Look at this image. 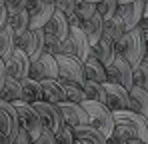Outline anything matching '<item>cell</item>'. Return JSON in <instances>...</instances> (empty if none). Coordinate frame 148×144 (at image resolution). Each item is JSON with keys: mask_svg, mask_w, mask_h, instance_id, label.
<instances>
[{"mask_svg": "<svg viewBox=\"0 0 148 144\" xmlns=\"http://www.w3.org/2000/svg\"><path fill=\"white\" fill-rule=\"evenodd\" d=\"M0 144H10L8 136H6V134H2V132H0Z\"/></svg>", "mask_w": 148, "mask_h": 144, "instance_id": "f6af8a7d", "label": "cell"}, {"mask_svg": "<svg viewBox=\"0 0 148 144\" xmlns=\"http://www.w3.org/2000/svg\"><path fill=\"white\" fill-rule=\"evenodd\" d=\"M118 2H120V4H122V2H130V0H118Z\"/></svg>", "mask_w": 148, "mask_h": 144, "instance_id": "7dc6e473", "label": "cell"}, {"mask_svg": "<svg viewBox=\"0 0 148 144\" xmlns=\"http://www.w3.org/2000/svg\"><path fill=\"white\" fill-rule=\"evenodd\" d=\"M68 40H70V44H72L74 56H78V58L84 62V60L90 56V42H88V38H86V34L82 32L80 26H70V30H68Z\"/></svg>", "mask_w": 148, "mask_h": 144, "instance_id": "e0dca14e", "label": "cell"}, {"mask_svg": "<svg viewBox=\"0 0 148 144\" xmlns=\"http://www.w3.org/2000/svg\"><path fill=\"white\" fill-rule=\"evenodd\" d=\"M28 68H30V58L26 56L20 48H14L12 54L4 60V70H6V74L12 76V78H16V80L28 76Z\"/></svg>", "mask_w": 148, "mask_h": 144, "instance_id": "5bb4252c", "label": "cell"}, {"mask_svg": "<svg viewBox=\"0 0 148 144\" xmlns=\"http://www.w3.org/2000/svg\"><path fill=\"white\" fill-rule=\"evenodd\" d=\"M112 114H114V124H122L134 136L140 138V142H148V118H144L142 114H138L130 108L114 110Z\"/></svg>", "mask_w": 148, "mask_h": 144, "instance_id": "3957f363", "label": "cell"}, {"mask_svg": "<svg viewBox=\"0 0 148 144\" xmlns=\"http://www.w3.org/2000/svg\"><path fill=\"white\" fill-rule=\"evenodd\" d=\"M6 26L14 32V36L22 34L26 28H30V26H28V12H26V8L20 10V12H16V14H8Z\"/></svg>", "mask_w": 148, "mask_h": 144, "instance_id": "f546056e", "label": "cell"}, {"mask_svg": "<svg viewBox=\"0 0 148 144\" xmlns=\"http://www.w3.org/2000/svg\"><path fill=\"white\" fill-rule=\"evenodd\" d=\"M80 104L88 112V124H92L94 128H98L104 136H110V132L114 128V114H112V110L104 102L90 100V98H84Z\"/></svg>", "mask_w": 148, "mask_h": 144, "instance_id": "7a4b0ae2", "label": "cell"}, {"mask_svg": "<svg viewBox=\"0 0 148 144\" xmlns=\"http://www.w3.org/2000/svg\"><path fill=\"white\" fill-rule=\"evenodd\" d=\"M90 56L98 58L104 66H108L114 60V56H116V42L102 34L94 44H90Z\"/></svg>", "mask_w": 148, "mask_h": 144, "instance_id": "9a60e30c", "label": "cell"}, {"mask_svg": "<svg viewBox=\"0 0 148 144\" xmlns=\"http://www.w3.org/2000/svg\"><path fill=\"white\" fill-rule=\"evenodd\" d=\"M128 108L148 118V90L132 84L128 88Z\"/></svg>", "mask_w": 148, "mask_h": 144, "instance_id": "d6986e66", "label": "cell"}, {"mask_svg": "<svg viewBox=\"0 0 148 144\" xmlns=\"http://www.w3.org/2000/svg\"><path fill=\"white\" fill-rule=\"evenodd\" d=\"M40 86H42V100H48V102H62L66 100L64 90L58 82V78H44L40 80Z\"/></svg>", "mask_w": 148, "mask_h": 144, "instance_id": "7402d4cb", "label": "cell"}, {"mask_svg": "<svg viewBox=\"0 0 148 144\" xmlns=\"http://www.w3.org/2000/svg\"><path fill=\"white\" fill-rule=\"evenodd\" d=\"M20 96H22V92H20V80H16V78L6 74L2 86H0V98L6 100V102H16V100H20Z\"/></svg>", "mask_w": 148, "mask_h": 144, "instance_id": "484cf974", "label": "cell"}, {"mask_svg": "<svg viewBox=\"0 0 148 144\" xmlns=\"http://www.w3.org/2000/svg\"><path fill=\"white\" fill-rule=\"evenodd\" d=\"M32 106L36 108L40 122H42V128H46L50 132H58V128L62 126V114H60V108L56 102H48V100H36L32 102Z\"/></svg>", "mask_w": 148, "mask_h": 144, "instance_id": "8992f818", "label": "cell"}, {"mask_svg": "<svg viewBox=\"0 0 148 144\" xmlns=\"http://www.w3.org/2000/svg\"><path fill=\"white\" fill-rule=\"evenodd\" d=\"M142 60L148 62V38H144V58H142Z\"/></svg>", "mask_w": 148, "mask_h": 144, "instance_id": "ee69618b", "label": "cell"}, {"mask_svg": "<svg viewBox=\"0 0 148 144\" xmlns=\"http://www.w3.org/2000/svg\"><path fill=\"white\" fill-rule=\"evenodd\" d=\"M104 86V104L114 112V110H122V108H128V88H124L122 84H116L112 80H106L102 82Z\"/></svg>", "mask_w": 148, "mask_h": 144, "instance_id": "8fae6325", "label": "cell"}, {"mask_svg": "<svg viewBox=\"0 0 148 144\" xmlns=\"http://www.w3.org/2000/svg\"><path fill=\"white\" fill-rule=\"evenodd\" d=\"M20 100H24L28 104L36 102V100H42V86H40V80H34L30 76L20 78Z\"/></svg>", "mask_w": 148, "mask_h": 144, "instance_id": "44dd1931", "label": "cell"}, {"mask_svg": "<svg viewBox=\"0 0 148 144\" xmlns=\"http://www.w3.org/2000/svg\"><path fill=\"white\" fill-rule=\"evenodd\" d=\"M12 104H14V108H16L18 126L24 128L26 132L30 134V138L34 140V138L40 134V130H42V122H40V116H38L36 108H34L32 104L24 102V100H16V102H12Z\"/></svg>", "mask_w": 148, "mask_h": 144, "instance_id": "5b68a950", "label": "cell"}, {"mask_svg": "<svg viewBox=\"0 0 148 144\" xmlns=\"http://www.w3.org/2000/svg\"><path fill=\"white\" fill-rule=\"evenodd\" d=\"M116 14L120 16L124 28L130 30L140 22V18L144 16V2L142 0H130V2H122L116 8Z\"/></svg>", "mask_w": 148, "mask_h": 144, "instance_id": "7c38bea8", "label": "cell"}, {"mask_svg": "<svg viewBox=\"0 0 148 144\" xmlns=\"http://www.w3.org/2000/svg\"><path fill=\"white\" fill-rule=\"evenodd\" d=\"M6 20H8V12H6L4 6H0V30L6 26Z\"/></svg>", "mask_w": 148, "mask_h": 144, "instance_id": "b9f144b4", "label": "cell"}, {"mask_svg": "<svg viewBox=\"0 0 148 144\" xmlns=\"http://www.w3.org/2000/svg\"><path fill=\"white\" fill-rule=\"evenodd\" d=\"M32 144H56V134L50 132V130H46V128H42L40 134L32 140Z\"/></svg>", "mask_w": 148, "mask_h": 144, "instance_id": "ab89813d", "label": "cell"}, {"mask_svg": "<svg viewBox=\"0 0 148 144\" xmlns=\"http://www.w3.org/2000/svg\"><path fill=\"white\" fill-rule=\"evenodd\" d=\"M72 134H74V144H106L108 142V136H104L92 124L76 126V128H72Z\"/></svg>", "mask_w": 148, "mask_h": 144, "instance_id": "2e32d148", "label": "cell"}, {"mask_svg": "<svg viewBox=\"0 0 148 144\" xmlns=\"http://www.w3.org/2000/svg\"><path fill=\"white\" fill-rule=\"evenodd\" d=\"M80 28H82V32L86 34L88 42H90V44H94L100 36H102V16H100L98 12H94L92 16H88V18H84V20H82Z\"/></svg>", "mask_w": 148, "mask_h": 144, "instance_id": "603a6c76", "label": "cell"}, {"mask_svg": "<svg viewBox=\"0 0 148 144\" xmlns=\"http://www.w3.org/2000/svg\"><path fill=\"white\" fill-rule=\"evenodd\" d=\"M46 34H52L54 38L58 40H64L68 36V30H70V24H68V18L66 14H62L60 10H54V14L48 18V22L42 26Z\"/></svg>", "mask_w": 148, "mask_h": 144, "instance_id": "ac0fdd59", "label": "cell"}, {"mask_svg": "<svg viewBox=\"0 0 148 144\" xmlns=\"http://www.w3.org/2000/svg\"><path fill=\"white\" fill-rule=\"evenodd\" d=\"M144 2V16H148V0H142Z\"/></svg>", "mask_w": 148, "mask_h": 144, "instance_id": "bcb514c9", "label": "cell"}, {"mask_svg": "<svg viewBox=\"0 0 148 144\" xmlns=\"http://www.w3.org/2000/svg\"><path fill=\"white\" fill-rule=\"evenodd\" d=\"M26 4H28V0H4V8L8 14H16V12L24 10Z\"/></svg>", "mask_w": 148, "mask_h": 144, "instance_id": "f35d334b", "label": "cell"}, {"mask_svg": "<svg viewBox=\"0 0 148 144\" xmlns=\"http://www.w3.org/2000/svg\"><path fill=\"white\" fill-rule=\"evenodd\" d=\"M56 142L58 144H74V134H72V126L62 122V126L56 132Z\"/></svg>", "mask_w": 148, "mask_h": 144, "instance_id": "d590c367", "label": "cell"}, {"mask_svg": "<svg viewBox=\"0 0 148 144\" xmlns=\"http://www.w3.org/2000/svg\"><path fill=\"white\" fill-rule=\"evenodd\" d=\"M82 64H84V78L96 80V82H106V80H108V76H106V66L100 62L98 58L88 56Z\"/></svg>", "mask_w": 148, "mask_h": 144, "instance_id": "cb8c5ba5", "label": "cell"}, {"mask_svg": "<svg viewBox=\"0 0 148 144\" xmlns=\"http://www.w3.org/2000/svg\"><path fill=\"white\" fill-rule=\"evenodd\" d=\"M28 76L34 80H44V78H58V64H56V56L42 52L36 60H30V68Z\"/></svg>", "mask_w": 148, "mask_h": 144, "instance_id": "ba28073f", "label": "cell"}, {"mask_svg": "<svg viewBox=\"0 0 148 144\" xmlns=\"http://www.w3.org/2000/svg\"><path fill=\"white\" fill-rule=\"evenodd\" d=\"M8 140H10V144H32V138H30V134L26 132L24 128H20V126H16V128L10 132Z\"/></svg>", "mask_w": 148, "mask_h": 144, "instance_id": "8d00e7d4", "label": "cell"}, {"mask_svg": "<svg viewBox=\"0 0 148 144\" xmlns=\"http://www.w3.org/2000/svg\"><path fill=\"white\" fill-rule=\"evenodd\" d=\"M108 142H116V144H142L138 136H134L126 126L122 124H114L110 136H108Z\"/></svg>", "mask_w": 148, "mask_h": 144, "instance_id": "83f0119b", "label": "cell"}, {"mask_svg": "<svg viewBox=\"0 0 148 144\" xmlns=\"http://www.w3.org/2000/svg\"><path fill=\"white\" fill-rule=\"evenodd\" d=\"M76 2H78V0H54V8L68 16V14H72V12H74Z\"/></svg>", "mask_w": 148, "mask_h": 144, "instance_id": "74e56055", "label": "cell"}, {"mask_svg": "<svg viewBox=\"0 0 148 144\" xmlns=\"http://www.w3.org/2000/svg\"><path fill=\"white\" fill-rule=\"evenodd\" d=\"M60 114H62V122L70 124L72 128L80 126V124H88V112L84 110V106L80 102H70V100H62L58 102Z\"/></svg>", "mask_w": 148, "mask_h": 144, "instance_id": "4fadbf2b", "label": "cell"}, {"mask_svg": "<svg viewBox=\"0 0 148 144\" xmlns=\"http://www.w3.org/2000/svg\"><path fill=\"white\" fill-rule=\"evenodd\" d=\"M78 2H82V0H78Z\"/></svg>", "mask_w": 148, "mask_h": 144, "instance_id": "816d5d0a", "label": "cell"}, {"mask_svg": "<svg viewBox=\"0 0 148 144\" xmlns=\"http://www.w3.org/2000/svg\"><path fill=\"white\" fill-rule=\"evenodd\" d=\"M18 126V118H16V108L12 102H6L0 98V132L10 136V132Z\"/></svg>", "mask_w": 148, "mask_h": 144, "instance_id": "ffe728a7", "label": "cell"}, {"mask_svg": "<svg viewBox=\"0 0 148 144\" xmlns=\"http://www.w3.org/2000/svg\"><path fill=\"white\" fill-rule=\"evenodd\" d=\"M106 76H108V80H112L116 84H122L124 88L132 86V66L120 54H116L114 60L106 66Z\"/></svg>", "mask_w": 148, "mask_h": 144, "instance_id": "30bf717a", "label": "cell"}, {"mask_svg": "<svg viewBox=\"0 0 148 144\" xmlns=\"http://www.w3.org/2000/svg\"><path fill=\"white\" fill-rule=\"evenodd\" d=\"M58 82L64 90V96L66 100L70 102H82L86 96H84V90H82V82H76V80H68V78H60L58 76Z\"/></svg>", "mask_w": 148, "mask_h": 144, "instance_id": "4316f807", "label": "cell"}, {"mask_svg": "<svg viewBox=\"0 0 148 144\" xmlns=\"http://www.w3.org/2000/svg\"><path fill=\"white\" fill-rule=\"evenodd\" d=\"M44 30V28H42ZM44 52H48V54H60V52H64V48H62V40H58V38H54L52 34H46L44 32Z\"/></svg>", "mask_w": 148, "mask_h": 144, "instance_id": "e575fe53", "label": "cell"}, {"mask_svg": "<svg viewBox=\"0 0 148 144\" xmlns=\"http://www.w3.org/2000/svg\"><path fill=\"white\" fill-rule=\"evenodd\" d=\"M96 12V2H90V0H82V2H76V8H74V14L84 20L88 16H92Z\"/></svg>", "mask_w": 148, "mask_h": 144, "instance_id": "836d02e7", "label": "cell"}, {"mask_svg": "<svg viewBox=\"0 0 148 144\" xmlns=\"http://www.w3.org/2000/svg\"><path fill=\"white\" fill-rule=\"evenodd\" d=\"M136 28L140 30L142 38H148V16H142V18H140V22L136 24Z\"/></svg>", "mask_w": 148, "mask_h": 144, "instance_id": "60d3db41", "label": "cell"}, {"mask_svg": "<svg viewBox=\"0 0 148 144\" xmlns=\"http://www.w3.org/2000/svg\"><path fill=\"white\" fill-rule=\"evenodd\" d=\"M14 48H16V36H14V32L8 26H4L0 30V58L6 60L12 54Z\"/></svg>", "mask_w": 148, "mask_h": 144, "instance_id": "f1b7e54d", "label": "cell"}, {"mask_svg": "<svg viewBox=\"0 0 148 144\" xmlns=\"http://www.w3.org/2000/svg\"><path fill=\"white\" fill-rule=\"evenodd\" d=\"M54 2L48 0H28L26 12H28V26L30 28H42L54 14Z\"/></svg>", "mask_w": 148, "mask_h": 144, "instance_id": "9c48e42d", "label": "cell"}, {"mask_svg": "<svg viewBox=\"0 0 148 144\" xmlns=\"http://www.w3.org/2000/svg\"><path fill=\"white\" fill-rule=\"evenodd\" d=\"M4 78H6V70H4V60L0 58V86H2V82H4Z\"/></svg>", "mask_w": 148, "mask_h": 144, "instance_id": "7bdbcfd3", "label": "cell"}, {"mask_svg": "<svg viewBox=\"0 0 148 144\" xmlns=\"http://www.w3.org/2000/svg\"><path fill=\"white\" fill-rule=\"evenodd\" d=\"M118 0H98L96 2V12H98L102 18H110L116 14V8H118Z\"/></svg>", "mask_w": 148, "mask_h": 144, "instance_id": "d6a6232c", "label": "cell"}, {"mask_svg": "<svg viewBox=\"0 0 148 144\" xmlns=\"http://www.w3.org/2000/svg\"><path fill=\"white\" fill-rule=\"evenodd\" d=\"M0 6H4V0H0Z\"/></svg>", "mask_w": 148, "mask_h": 144, "instance_id": "c3c4849f", "label": "cell"}, {"mask_svg": "<svg viewBox=\"0 0 148 144\" xmlns=\"http://www.w3.org/2000/svg\"><path fill=\"white\" fill-rule=\"evenodd\" d=\"M124 32H126V28H124V24H122V20H120L118 14H114V16H110V18H102V34L108 36L110 40L116 42Z\"/></svg>", "mask_w": 148, "mask_h": 144, "instance_id": "d4e9b609", "label": "cell"}, {"mask_svg": "<svg viewBox=\"0 0 148 144\" xmlns=\"http://www.w3.org/2000/svg\"><path fill=\"white\" fill-rule=\"evenodd\" d=\"M16 48H20L30 60H36L44 52V30L42 28H26L16 36Z\"/></svg>", "mask_w": 148, "mask_h": 144, "instance_id": "277c9868", "label": "cell"}, {"mask_svg": "<svg viewBox=\"0 0 148 144\" xmlns=\"http://www.w3.org/2000/svg\"><path fill=\"white\" fill-rule=\"evenodd\" d=\"M82 90H84V96H86V98H90V100H98V102H104V100H106L102 82H96V80H88V78H84V80H82Z\"/></svg>", "mask_w": 148, "mask_h": 144, "instance_id": "4dcf8cb0", "label": "cell"}, {"mask_svg": "<svg viewBox=\"0 0 148 144\" xmlns=\"http://www.w3.org/2000/svg\"><path fill=\"white\" fill-rule=\"evenodd\" d=\"M90 2H98V0H90Z\"/></svg>", "mask_w": 148, "mask_h": 144, "instance_id": "681fc988", "label": "cell"}, {"mask_svg": "<svg viewBox=\"0 0 148 144\" xmlns=\"http://www.w3.org/2000/svg\"><path fill=\"white\" fill-rule=\"evenodd\" d=\"M116 54L124 56L130 62V66H136L144 58V38H142V34L136 26L126 30L116 40Z\"/></svg>", "mask_w": 148, "mask_h": 144, "instance_id": "6da1fadb", "label": "cell"}, {"mask_svg": "<svg viewBox=\"0 0 148 144\" xmlns=\"http://www.w3.org/2000/svg\"><path fill=\"white\" fill-rule=\"evenodd\" d=\"M48 2H54V0H48Z\"/></svg>", "mask_w": 148, "mask_h": 144, "instance_id": "f907efd6", "label": "cell"}, {"mask_svg": "<svg viewBox=\"0 0 148 144\" xmlns=\"http://www.w3.org/2000/svg\"><path fill=\"white\" fill-rule=\"evenodd\" d=\"M132 84L148 90V62L146 60H140L136 66H132Z\"/></svg>", "mask_w": 148, "mask_h": 144, "instance_id": "1f68e13d", "label": "cell"}, {"mask_svg": "<svg viewBox=\"0 0 148 144\" xmlns=\"http://www.w3.org/2000/svg\"><path fill=\"white\" fill-rule=\"evenodd\" d=\"M56 64H58L60 78H68V80H76V82L84 80V64L78 56L60 52V54H56Z\"/></svg>", "mask_w": 148, "mask_h": 144, "instance_id": "52a82bcc", "label": "cell"}]
</instances>
